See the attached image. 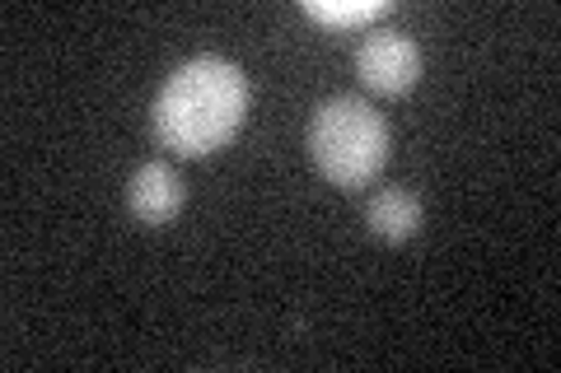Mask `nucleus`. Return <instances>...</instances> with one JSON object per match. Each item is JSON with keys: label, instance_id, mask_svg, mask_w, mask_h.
<instances>
[{"label": "nucleus", "instance_id": "f257e3e1", "mask_svg": "<svg viewBox=\"0 0 561 373\" xmlns=\"http://www.w3.org/2000/svg\"><path fill=\"white\" fill-rule=\"evenodd\" d=\"M249 117V80L225 57H192L164 80L154 98V140L183 159L225 150Z\"/></svg>", "mask_w": 561, "mask_h": 373}, {"label": "nucleus", "instance_id": "f03ea898", "mask_svg": "<svg viewBox=\"0 0 561 373\" xmlns=\"http://www.w3.org/2000/svg\"><path fill=\"white\" fill-rule=\"evenodd\" d=\"M309 159L332 187H370L389 164V121L356 94L328 98L309 117Z\"/></svg>", "mask_w": 561, "mask_h": 373}, {"label": "nucleus", "instance_id": "7ed1b4c3", "mask_svg": "<svg viewBox=\"0 0 561 373\" xmlns=\"http://www.w3.org/2000/svg\"><path fill=\"white\" fill-rule=\"evenodd\" d=\"M356 75L370 94L398 98L421 80V47L402 28H370L356 47Z\"/></svg>", "mask_w": 561, "mask_h": 373}, {"label": "nucleus", "instance_id": "20e7f679", "mask_svg": "<svg viewBox=\"0 0 561 373\" xmlns=\"http://www.w3.org/2000/svg\"><path fill=\"white\" fill-rule=\"evenodd\" d=\"M127 210L136 224L146 229H164L179 220L183 210V177L179 168L169 164V159H150V164H140L127 183Z\"/></svg>", "mask_w": 561, "mask_h": 373}, {"label": "nucleus", "instance_id": "39448f33", "mask_svg": "<svg viewBox=\"0 0 561 373\" xmlns=\"http://www.w3.org/2000/svg\"><path fill=\"white\" fill-rule=\"evenodd\" d=\"M365 224H370V234L379 243H408L421 229V201L412 197L408 187H389V191H379V197L370 201Z\"/></svg>", "mask_w": 561, "mask_h": 373}, {"label": "nucleus", "instance_id": "423d86ee", "mask_svg": "<svg viewBox=\"0 0 561 373\" xmlns=\"http://www.w3.org/2000/svg\"><path fill=\"white\" fill-rule=\"evenodd\" d=\"M305 14L328 28H360L389 14V0H305Z\"/></svg>", "mask_w": 561, "mask_h": 373}]
</instances>
